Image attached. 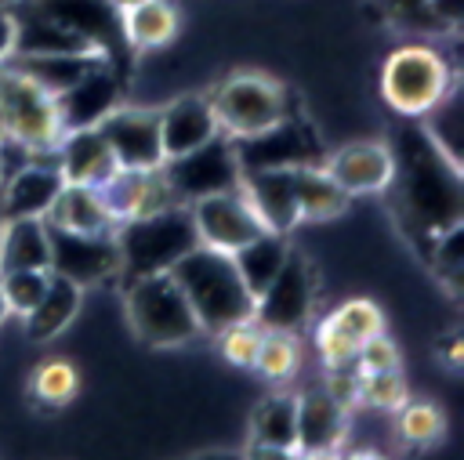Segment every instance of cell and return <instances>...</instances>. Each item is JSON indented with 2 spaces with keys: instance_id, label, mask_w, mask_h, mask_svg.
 Returning <instances> with one entry per match:
<instances>
[{
  "instance_id": "cell-27",
  "label": "cell",
  "mask_w": 464,
  "mask_h": 460,
  "mask_svg": "<svg viewBox=\"0 0 464 460\" xmlns=\"http://www.w3.org/2000/svg\"><path fill=\"white\" fill-rule=\"evenodd\" d=\"M80 301H83V290L76 283H69L65 275H54L51 272V283L40 297V304L25 315V333L33 340H51L58 337L80 311Z\"/></svg>"
},
{
  "instance_id": "cell-38",
  "label": "cell",
  "mask_w": 464,
  "mask_h": 460,
  "mask_svg": "<svg viewBox=\"0 0 464 460\" xmlns=\"http://www.w3.org/2000/svg\"><path fill=\"white\" fill-rule=\"evenodd\" d=\"M406 380L399 369H384V373H359V402L373 406V409H399L406 402Z\"/></svg>"
},
{
  "instance_id": "cell-52",
  "label": "cell",
  "mask_w": 464,
  "mask_h": 460,
  "mask_svg": "<svg viewBox=\"0 0 464 460\" xmlns=\"http://www.w3.org/2000/svg\"><path fill=\"white\" fill-rule=\"evenodd\" d=\"M0 188H4V181H0ZM0 225H4V210H0Z\"/></svg>"
},
{
  "instance_id": "cell-30",
  "label": "cell",
  "mask_w": 464,
  "mask_h": 460,
  "mask_svg": "<svg viewBox=\"0 0 464 460\" xmlns=\"http://www.w3.org/2000/svg\"><path fill=\"white\" fill-rule=\"evenodd\" d=\"M250 442L297 449V395L290 391L265 395L250 417Z\"/></svg>"
},
{
  "instance_id": "cell-33",
  "label": "cell",
  "mask_w": 464,
  "mask_h": 460,
  "mask_svg": "<svg viewBox=\"0 0 464 460\" xmlns=\"http://www.w3.org/2000/svg\"><path fill=\"white\" fill-rule=\"evenodd\" d=\"M47 283H51V268H11V272H0V293L7 301V311L25 319L40 304Z\"/></svg>"
},
{
  "instance_id": "cell-9",
  "label": "cell",
  "mask_w": 464,
  "mask_h": 460,
  "mask_svg": "<svg viewBox=\"0 0 464 460\" xmlns=\"http://www.w3.org/2000/svg\"><path fill=\"white\" fill-rule=\"evenodd\" d=\"M239 170H297V167H319L323 163V145L312 134V127L297 116H283L261 134L250 138H232Z\"/></svg>"
},
{
  "instance_id": "cell-17",
  "label": "cell",
  "mask_w": 464,
  "mask_h": 460,
  "mask_svg": "<svg viewBox=\"0 0 464 460\" xmlns=\"http://www.w3.org/2000/svg\"><path fill=\"white\" fill-rule=\"evenodd\" d=\"M102 199L112 214V221H130V217H141V214H156L163 206H174V196H170V185L163 177V170H127L120 167L102 188Z\"/></svg>"
},
{
  "instance_id": "cell-18",
  "label": "cell",
  "mask_w": 464,
  "mask_h": 460,
  "mask_svg": "<svg viewBox=\"0 0 464 460\" xmlns=\"http://www.w3.org/2000/svg\"><path fill=\"white\" fill-rule=\"evenodd\" d=\"M54 159H58V174L72 185H91L102 188L120 167L116 156L109 149V141L102 138L98 127H80V130H65L62 141L54 145Z\"/></svg>"
},
{
  "instance_id": "cell-40",
  "label": "cell",
  "mask_w": 464,
  "mask_h": 460,
  "mask_svg": "<svg viewBox=\"0 0 464 460\" xmlns=\"http://www.w3.org/2000/svg\"><path fill=\"white\" fill-rule=\"evenodd\" d=\"M315 348H319V359L326 362V369H330V366H352V362H355V351H359V344H355L348 333H341L330 319L319 322V330H315Z\"/></svg>"
},
{
  "instance_id": "cell-24",
  "label": "cell",
  "mask_w": 464,
  "mask_h": 460,
  "mask_svg": "<svg viewBox=\"0 0 464 460\" xmlns=\"http://www.w3.org/2000/svg\"><path fill=\"white\" fill-rule=\"evenodd\" d=\"M44 221L51 228H65V232H87V235H98V232H116V221L102 199L98 188L91 185H72L65 181L54 196V203L47 206Z\"/></svg>"
},
{
  "instance_id": "cell-22",
  "label": "cell",
  "mask_w": 464,
  "mask_h": 460,
  "mask_svg": "<svg viewBox=\"0 0 464 460\" xmlns=\"http://www.w3.org/2000/svg\"><path fill=\"white\" fill-rule=\"evenodd\" d=\"M7 11H11V22H14V47H11V54H102L87 36L62 29L58 22L36 14L22 0L14 7H7Z\"/></svg>"
},
{
  "instance_id": "cell-6",
  "label": "cell",
  "mask_w": 464,
  "mask_h": 460,
  "mask_svg": "<svg viewBox=\"0 0 464 460\" xmlns=\"http://www.w3.org/2000/svg\"><path fill=\"white\" fill-rule=\"evenodd\" d=\"M218 120V130L225 138H250L268 130L272 123H279L283 116H290V101L286 91L261 76V72H236L225 83L214 87V94L207 98Z\"/></svg>"
},
{
  "instance_id": "cell-42",
  "label": "cell",
  "mask_w": 464,
  "mask_h": 460,
  "mask_svg": "<svg viewBox=\"0 0 464 460\" xmlns=\"http://www.w3.org/2000/svg\"><path fill=\"white\" fill-rule=\"evenodd\" d=\"M424 14H428L431 29L457 33L460 29V18H464V0H428L424 4Z\"/></svg>"
},
{
  "instance_id": "cell-28",
  "label": "cell",
  "mask_w": 464,
  "mask_h": 460,
  "mask_svg": "<svg viewBox=\"0 0 464 460\" xmlns=\"http://www.w3.org/2000/svg\"><path fill=\"white\" fill-rule=\"evenodd\" d=\"M286 250H290V243H286V235H279V232H261L257 239H250V243H243L239 250H232L236 272H239V279H243V286L250 290L254 301L265 293V286H268V283L276 279V272L283 268Z\"/></svg>"
},
{
  "instance_id": "cell-2",
  "label": "cell",
  "mask_w": 464,
  "mask_h": 460,
  "mask_svg": "<svg viewBox=\"0 0 464 460\" xmlns=\"http://www.w3.org/2000/svg\"><path fill=\"white\" fill-rule=\"evenodd\" d=\"M170 275L188 297L203 333H221L225 326L254 319V297L243 286L232 254L199 243L170 268Z\"/></svg>"
},
{
  "instance_id": "cell-16",
  "label": "cell",
  "mask_w": 464,
  "mask_h": 460,
  "mask_svg": "<svg viewBox=\"0 0 464 460\" xmlns=\"http://www.w3.org/2000/svg\"><path fill=\"white\" fill-rule=\"evenodd\" d=\"M120 101V80L112 72V62H98L83 80H76L69 91L54 98L62 130H80V127H98Z\"/></svg>"
},
{
  "instance_id": "cell-12",
  "label": "cell",
  "mask_w": 464,
  "mask_h": 460,
  "mask_svg": "<svg viewBox=\"0 0 464 460\" xmlns=\"http://www.w3.org/2000/svg\"><path fill=\"white\" fill-rule=\"evenodd\" d=\"M188 210H192L199 243L214 246V250H225V254L239 250L243 243H250L261 232H268L239 188H228V192H218V196H203V199L188 203Z\"/></svg>"
},
{
  "instance_id": "cell-35",
  "label": "cell",
  "mask_w": 464,
  "mask_h": 460,
  "mask_svg": "<svg viewBox=\"0 0 464 460\" xmlns=\"http://www.w3.org/2000/svg\"><path fill=\"white\" fill-rule=\"evenodd\" d=\"M399 435L410 446H435L446 435V417L435 402H402L399 409Z\"/></svg>"
},
{
  "instance_id": "cell-44",
  "label": "cell",
  "mask_w": 464,
  "mask_h": 460,
  "mask_svg": "<svg viewBox=\"0 0 464 460\" xmlns=\"http://www.w3.org/2000/svg\"><path fill=\"white\" fill-rule=\"evenodd\" d=\"M243 460H297V449H283V446L250 442V446L243 449Z\"/></svg>"
},
{
  "instance_id": "cell-3",
  "label": "cell",
  "mask_w": 464,
  "mask_h": 460,
  "mask_svg": "<svg viewBox=\"0 0 464 460\" xmlns=\"http://www.w3.org/2000/svg\"><path fill=\"white\" fill-rule=\"evenodd\" d=\"M112 235H116V254H120V283L163 275L188 250L199 246L196 221H192V210L185 203L120 221Z\"/></svg>"
},
{
  "instance_id": "cell-46",
  "label": "cell",
  "mask_w": 464,
  "mask_h": 460,
  "mask_svg": "<svg viewBox=\"0 0 464 460\" xmlns=\"http://www.w3.org/2000/svg\"><path fill=\"white\" fill-rule=\"evenodd\" d=\"M439 359L450 366V369H460V337L450 333L442 344H439Z\"/></svg>"
},
{
  "instance_id": "cell-50",
  "label": "cell",
  "mask_w": 464,
  "mask_h": 460,
  "mask_svg": "<svg viewBox=\"0 0 464 460\" xmlns=\"http://www.w3.org/2000/svg\"><path fill=\"white\" fill-rule=\"evenodd\" d=\"M138 4H145V0H112V7L123 14V11H130V7H138Z\"/></svg>"
},
{
  "instance_id": "cell-23",
  "label": "cell",
  "mask_w": 464,
  "mask_h": 460,
  "mask_svg": "<svg viewBox=\"0 0 464 460\" xmlns=\"http://www.w3.org/2000/svg\"><path fill=\"white\" fill-rule=\"evenodd\" d=\"M348 427V409L326 391L312 388L297 395V453L341 449Z\"/></svg>"
},
{
  "instance_id": "cell-36",
  "label": "cell",
  "mask_w": 464,
  "mask_h": 460,
  "mask_svg": "<svg viewBox=\"0 0 464 460\" xmlns=\"http://www.w3.org/2000/svg\"><path fill=\"white\" fill-rule=\"evenodd\" d=\"M460 243H464V225H453V228H446V232L428 246V261H431L435 275L446 283V290H450L453 297H457L460 275H464V250H460Z\"/></svg>"
},
{
  "instance_id": "cell-11",
  "label": "cell",
  "mask_w": 464,
  "mask_h": 460,
  "mask_svg": "<svg viewBox=\"0 0 464 460\" xmlns=\"http://www.w3.org/2000/svg\"><path fill=\"white\" fill-rule=\"evenodd\" d=\"M47 235H51V272L54 275H65L80 290L120 279V254H116L112 232L87 235V232H65V228L47 225Z\"/></svg>"
},
{
  "instance_id": "cell-37",
  "label": "cell",
  "mask_w": 464,
  "mask_h": 460,
  "mask_svg": "<svg viewBox=\"0 0 464 460\" xmlns=\"http://www.w3.org/2000/svg\"><path fill=\"white\" fill-rule=\"evenodd\" d=\"M326 319H330L341 333H348L355 344H362V340L384 333V315H381V308H377L373 301H366V297L344 301V304H341L337 311H330Z\"/></svg>"
},
{
  "instance_id": "cell-48",
  "label": "cell",
  "mask_w": 464,
  "mask_h": 460,
  "mask_svg": "<svg viewBox=\"0 0 464 460\" xmlns=\"http://www.w3.org/2000/svg\"><path fill=\"white\" fill-rule=\"evenodd\" d=\"M341 460H388V456H381L377 449H352V453H341Z\"/></svg>"
},
{
  "instance_id": "cell-43",
  "label": "cell",
  "mask_w": 464,
  "mask_h": 460,
  "mask_svg": "<svg viewBox=\"0 0 464 460\" xmlns=\"http://www.w3.org/2000/svg\"><path fill=\"white\" fill-rule=\"evenodd\" d=\"M395 22H402V25H417V29H431V22H428V14H424V4L428 0H377Z\"/></svg>"
},
{
  "instance_id": "cell-4",
  "label": "cell",
  "mask_w": 464,
  "mask_h": 460,
  "mask_svg": "<svg viewBox=\"0 0 464 460\" xmlns=\"http://www.w3.org/2000/svg\"><path fill=\"white\" fill-rule=\"evenodd\" d=\"M123 304L134 337L149 348H178L203 333L188 297L170 272L123 283Z\"/></svg>"
},
{
  "instance_id": "cell-51",
  "label": "cell",
  "mask_w": 464,
  "mask_h": 460,
  "mask_svg": "<svg viewBox=\"0 0 464 460\" xmlns=\"http://www.w3.org/2000/svg\"><path fill=\"white\" fill-rule=\"evenodd\" d=\"M7 315H11V311H7V301H4V293H0V322H4Z\"/></svg>"
},
{
  "instance_id": "cell-10",
  "label": "cell",
  "mask_w": 464,
  "mask_h": 460,
  "mask_svg": "<svg viewBox=\"0 0 464 460\" xmlns=\"http://www.w3.org/2000/svg\"><path fill=\"white\" fill-rule=\"evenodd\" d=\"M315 308V268L301 250H286L283 268L254 301V322L261 330H286L297 333Z\"/></svg>"
},
{
  "instance_id": "cell-41",
  "label": "cell",
  "mask_w": 464,
  "mask_h": 460,
  "mask_svg": "<svg viewBox=\"0 0 464 460\" xmlns=\"http://www.w3.org/2000/svg\"><path fill=\"white\" fill-rule=\"evenodd\" d=\"M384 369H399V348L384 333H377V337H370V340L359 344V351H355V373H384Z\"/></svg>"
},
{
  "instance_id": "cell-34",
  "label": "cell",
  "mask_w": 464,
  "mask_h": 460,
  "mask_svg": "<svg viewBox=\"0 0 464 460\" xmlns=\"http://www.w3.org/2000/svg\"><path fill=\"white\" fill-rule=\"evenodd\" d=\"M76 388H80V373H76V366L65 362V359H47V362L33 373V395H36V402L47 406V409H58V406L72 402Z\"/></svg>"
},
{
  "instance_id": "cell-19",
  "label": "cell",
  "mask_w": 464,
  "mask_h": 460,
  "mask_svg": "<svg viewBox=\"0 0 464 460\" xmlns=\"http://www.w3.org/2000/svg\"><path fill=\"white\" fill-rule=\"evenodd\" d=\"M323 167L348 196H366V192L388 188L395 159H392V149L381 141H355V145H344L337 156L323 159Z\"/></svg>"
},
{
  "instance_id": "cell-14",
  "label": "cell",
  "mask_w": 464,
  "mask_h": 460,
  "mask_svg": "<svg viewBox=\"0 0 464 460\" xmlns=\"http://www.w3.org/2000/svg\"><path fill=\"white\" fill-rule=\"evenodd\" d=\"M22 4L58 22L69 33L87 36L109 62L123 43V14L112 7V0H22Z\"/></svg>"
},
{
  "instance_id": "cell-20",
  "label": "cell",
  "mask_w": 464,
  "mask_h": 460,
  "mask_svg": "<svg viewBox=\"0 0 464 460\" xmlns=\"http://www.w3.org/2000/svg\"><path fill=\"white\" fill-rule=\"evenodd\" d=\"M239 192L268 232L286 235L301 221L294 199V170H250L239 177Z\"/></svg>"
},
{
  "instance_id": "cell-39",
  "label": "cell",
  "mask_w": 464,
  "mask_h": 460,
  "mask_svg": "<svg viewBox=\"0 0 464 460\" xmlns=\"http://www.w3.org/2000/svg\"><path fill=\"white\" fill-rule=\"evenodd\" d=\"M218 344H221V355L225 362L232 366H243V369H254V359H257V344H261V326L250 319V322H236V326H225L218 333Z\"/></svg>"
},
{
  "instance_id": "cell-45",
  "label": "cell",
  "mask_w": 464,
  "mask_h": 460,
  "mask_svg": "<svg viewBox=\"0 0 464 460\" xmlns=\"http://www.w3.org/2000/svg\"><path fill=\"white\" fill-rule=\"evenodd\" d=\"M14 47V22H11V11L0 4V62L11 54Z\"/></svg>"
},
{
  "instance_id": "cell-15",
  "label": "cell",
  "mask_w": 464,
  "mask_h": 460,
  "mask_svg": "<svg viewBox=\"0 0 464 460\" xmlns=\"http://www.w3.org/2000/svg\"><path fill=\"white\" fill-rule=\"evenodd\" d=\"M62 185H65V177L58 174L54 149L36 152V159L25 163L18 174H11L0 188L4 221H11V217H44Z\"/></svg>"
},
{
  "instance_id": "cell-7",
  "label": "cell",
  "mask_w": 464,
  "mask_h": 460,
  "mask_svg": "<svg viewBox=\"0 0 464 460\" xmlns=\"http://www.w3.org/2000/svg\"><path fill=\"white\" fill-rule=\"evenodd\" d=\"M0 134L44 152L62 141V120L54 98L36 87L11 58L0 62Z\"/></svg>"
},
{
  "instance_id": "cell-29",
  "label": "cell",
  "mask_w": 464,
  "mask_h": 460,
  "mask_svg": "<svg viewBox=\"0 0 464 460\" xmlns=\"http://www.w3.org/2000/svg\"><path fill=\"white\" fill-rule=\"evenodd\" d=\"M294 199H297V214L308 221H326L337 217L348 206V192L326 174V167H297L294 170Z\"/></svg>"
},
{
  "instance_id": "cell-5",
  "label": "cell",
  "mask_w": 464,
  "mask_h": 460,
  "mask_svg": "<svg viewBox=\"0 0 464 460\" xmlns=\"http://www.w3.org/2000/svg\"><path fill=\"white\" fill-rule=\"evenodd\" d=\"M450 87H453L450 65L428 43H406L392 51L381 69V91L388 105L402 116H424L446 98Z\"/></svg>"
},
{
  "instance_id": "cell-31",
  "label": "cell",
  "mask_w": 464,
  "mask_h": 460,
  "mask_svg": "<svg viewBox=\"0 0 464 460\" xmlns=\"http://www.w3.org/2000/svg\"><path fill=\"white\" fill-rule=\"evenodd\" d=\"M178 14L163 0H145L130 11H123V40L134 47H160L174 36Z\"/></svg>"
},
{
  "instance_id": "cell-8",
  "label": "cell",
  "mask_w": 464,
  "mask_h": 460,
  "mask_svg": "<svg viewBox=\"0 0 464 460\" xmlns=\"http://www.w3.org/2000/svg\"><path fill=\"white\" fill-rule=\"evenodd\" d=\"M160 170H163V177L170 185L174 203H185V206L203 199V196H218V192L239 188V177H243L236 149H232V138H225V134H214L210 141H203L192 152L163 159Z\"/></svg>"
},
{
  "instance_id": "cell-49",
  "label": "cell",
  "mask_w": 464,
  "mask_h": 460,
  "mask_svg": "<svg viewBox=\"0 0 464 460\" xmlns=\"http://www.w3.org/2000/svg\"><path fill=\"white\" fill-rule=\"evenodd\" d=\"M297 460H341L337 449H319V453H297Z\"/></svg>"
},
{
  "instance_id": "cell-21",
  "label": "cell",
  "mask_w": 464,
  "mask_h": 460,
  "mask_svg": "<svg viewBox=\"0 0 464 460\" xmlns=\"http://www.w3.org/2000/svg\"><path fill=\"white\" fill-rule=\"evenodd\" d=\"M218 130V120H214V109L207 98L199 94H188V98H178L170 101L167 109H160V141H163V159L170 156H181V152H192L199 149L203 141H210Z\"/></svg>"
},
{
  "instance_id": "cell-47",
  "label": "cell",
  "mask_w": 464,
  "mask_h": 460,
  "mask_svg": "<svg viewBox=\"0 0 464 460\" xmlns=\"http://www.w3.org/2000/svg\"><path fill=\"white\" fill-rule=\"evenodd\" d=\"M188 460H243V453H232V449H207V453H196Z\"/></svg>"
},
{
  "instance_id": "cell-26",
  "label": "cell",
  "mask_w": 464,
  "mask_h": 460,
  "mask_svg": "<svg viewBox=\"0 0 464 460\" xmlns=\"http://www.w3.org/2000/svg\"><path fill=\"white\" fill-rule=\"evenodd\" d=\"M36 87H44L51 98L69 91L76 80H83L98 62H109L105 54H7Z\"/></svg>"
},
{
  "instance_id": "cell-32",
  "label": "cell",
  "mask_w": 464,
  "mask_h": 460,
  "mask_svg": "<svg viewBox=\"0 0 464 460\" xmlns=\"http://www.w3.org/2000/svg\"><path fill=\"white\" fill-rule=\"evenodd\" d=\"M301 366V340L297 333L286 330H261V344H257V359L254 369L265 373L268 380H286L294 377Z\"/></svg>"
},
{
  "instance_id": "cell-1",
  "label": "cell",
  "mask_w": 464,
  "mask_h": 460,
  "mask_svg": "<svg viewBox=\"0 0 464 460\" xmlns=\"http://www.w3.org/2000/svg\"><path fill=\"white\" fill-rule=\"evenodd\" d=\"M392 159L395 170L388 188L395 192L399 221L413 235V243L428 250L446 228L460 225V163L450 159L420 123L399 130V156L392 152Z\"/></svg>"
},
{
  "instance_id": "cell-25",
  "label": "cell",
  "mask_w": 464,
  "mask_h": 460,
  "mask_svg": "<svg viewBox=\"0 0 464 460\" xmlns=\"http://www.w3.org/2000/svg\"><path fill=\"white\" fill-rule=\"evenodd\" d=\"M51 268V235L44 217H11L0 225V272Z\"/></svg>"
},
{
  "instance_id": "cell-13",
  "label": "cell",
  "mask_w": 464,
  "mask_h": 460,
  "mask_svg": "<svg viewBox=\"0 0 464 460\" xmlns=\"http://www.w3.org/2000/svg\"><path fill=\"white\" fill-rule=\"evenodd\" d=\"M102 138L109 141L116 167L127 170H156L163 167V141H160V112L149 109H112L98 123Z\"/></svg>"
}]
</instances>
